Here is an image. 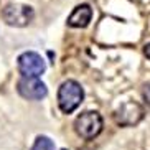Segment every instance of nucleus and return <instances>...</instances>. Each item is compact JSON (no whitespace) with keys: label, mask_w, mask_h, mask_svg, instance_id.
Instances as JSON below:
<instances>
[{"label":"nucleus","mask_w":150,"mask_h":150,"mask_svg":"<svg viewBox=\"0 0 150 150\" xmlns=\"http://www.w3.org/2000/svg\"><path fill=\"white\" fill-rule=\"evenodd\" d=\"M84 97V91L81 84L74 79H68L58 89V106L64 114H71L78 109Z\"/></svg>","instance_id":"obj_1"},{"label":"nucleus","mask_w":150,"mask_h":150,"mask_svg":"<svg viewBox=\"0 0 150 150\" xmlns=\"http://www.w3.org/2000/svg\"><path fill=\"white\" fill-rule=\"evenodd\" d=\"M74 130L76 134L86 140H91L97 137L102 130V117L94 110H86L79 114L74 120Z\"/></svg>","instance_id":"obj_2"},{"label":"nucleus","mask_w":150,"mask_h":150,"mask_svg":"<svg viewBox=\"0 0 150 150\" xmlns=\"http://www.w3.org/2000/svg\"><path fill=\"white\" fill-rule=\"evenodd\" d=\"M17 66L22 76H33V78H40L46 69L45 59L35 51H25L18 56Z\"/></svg>","instance_id":"obj_4"},{"label":"nucleus","mask_w":150,"mask_h":150,"mask_svg":"<svg viewBox=\"0 0 150 150\" xmlns=\"http://www.w3.org/2000/svg\"><path fill=\"white\" fill-rule=\"evenodd\" d=\"M31 150H54V144L50 137L40 135V137H36V140H35V144H33V147H31Z\"/></svg>","instance_id":"obj_8"},{"label":"nucleus","mask_w":150,"mask_h":150,"mask_svg":"<svg viewBox=\"0 0 150 150\" xmlns=\"http://www.w3.org/2000/svg\"><path fill=\"white\" fill-rule=\"evenodd\" d=\"M17 91L28 101H40L48 94L45 83H41L40 78H33V76H22L17 83Z\"/></svg>","instance_id":"obj_5"},{"label":"nucleus","mask_w":150,"mask_h":150,"mask_svg":"<svg viewBox=\"0 0 150 150\" xmlns=\"http://www.w3.org/2000/svg\"><path fill=\"white\" fill-rule=\"evenodd\" d=\"M114 117H115V122L120 124V125H135L144 117V107L139 102H134V101L122 102L117 107Z\"/></svg>","instance_id":"obj_6"},{"label":"nucleus","mask_w":150,"mask_h":150,"mask_svg":"<svg viewBox=\"0 0 150 150\" xmlns=\"http://www.w3.org/2000/svg\"><path fill=\"white\" fill-rule=\"evenodd\" d=\"M91 18H93V8H91L88 4H81V5H78V7L73 10V13L69 15L68 25H69V27H74V28H84V27L89 25Z\"/></svg>","instance_id":"obj_7"},{"label":"nucleus","mask_w":150,"mask_h":150,"mask_svg":"<svg viewBox=\"0 0 150 150\" xmlns=\"http://www.w3.org/2000/svg\"><path fill=\"white\" fill-rule=\"evenodd\" d=\"M2 17L10 27H27L33 20V8L23 4H8L2 10Z\"/></svg>","instance_id":"obj_3"},{"label":"nucleus","mask_w":150,"mask_h":150,"mask_svg":"<svg viewBox=\"0 0 150 150\" xmlns=\"http://www.w3.org/2000/svg\"><path fill=\"white\" fill-rule=\"evenodd\" d=\"M142 96H144L145 102L150 106V84H145V86H144V89H142Z\"/></svg>","instance_id":"obj_9"},{"label":"nucleus","mask_w":150,"mask_h":150,"mask_svg":"<svg viewBox=\"0 0 150 150\" xmlns=\"http://www.w3.org/2000/svg\"><path fill=\"white\" fill-rule=\"evenodd\" d=\"M144 53H145V56L150 59V43H147L145 46H144Z\"/></svg>","instance_id":"obj_10"}]
</instances>
